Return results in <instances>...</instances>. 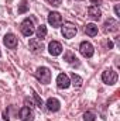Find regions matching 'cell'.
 I'll return each mask as SVG.
<instances>
[{
    "label": "cell",
    "mask_w": 120,
    "mask_h": 121,
    "mask_svg": "<svg viewBox=\"0 0 120 121\" xmlns=\"http://www.w3.org/2000/svg\"><path fill=\"white\" fill-rule=\"evenodd\" d=\"M35 78H37L41 83L48 85V83L51 82V70H50L48 68H45V66H41V68H38V69L35 70Z\"/></svg>",
    "instance_id": "cell-1"
},
{
    "label": "cell",
    "mask_w": 120,
    "mask_h": 121,
    "mask_svg": "<svg viewBox=\"0 0 120 121\" xmlns=\"http://www.w3.org/2000/svg\"><path fill=\"white\" fill-rule=\"evenodd\" d=\"M102 80H103V83H106L109 86H113L117 82V72L113 70V69H106L102 73Z\"/></svg>",
    "instance_id": "cell-2"
},
{
    "label": "cell",
    "mask_w": 120,
    "mask_h": 121,
    "mask_svg": "<svg viewBox=\"0 0 120 121\" xmlns=\"http://www.w3.org/2000/svg\"><path fill=\"white\" fill-rule=\"evenodd\" d=\"M20 30H21V34L26 35V37H31L34 32H35V28H34V21L31 18H26L21 26H20Z\"/></svg>",
    "instance_id": "cell-3"
},
{
    "label": "cell",
    "mask_w": 120,
    "mask_h": 121,
    "mask_svg": "<svg viewBox=\"0 0 120 121\" xmlns=\"http://www.w3.org/2000/svg\"><path fill=\"white\" fill-rule=\"evenodd\" d=\"M76 27H75V24H72V23H65L64 26H62V35H64V38H74L75 35H76Z\"/></svg>",
    "instance_id": "cell-4"
},
{
    "label": "cell",
    "mask_w": 120,
    "mask_h": 121,
    "mask_svg": "<svg viewBox=\"0 0 120 121\" xmlns=\"http://www.w3.org/2000/svg\"><path fill=\"white\" fill-rule=\"evenodd\" d=\"M79 51H81V54H82L85 58H92L93 54H95V49H93L92 44L88 42V41L81 42V45H79Z\"/></svg>",
    "instance_id": "cell-5"
},
{
    "label": "cell",
    "mask_w": 120,
    "mask_h": 121,
    "mask_svg": "<svg viewBox=\"0 0 120 121\" xmlns=\"http://www.w3.org/2000/svg\"><path fill=\"white\" fill-rule=\"evenodd\" d=\"M48 23H50V26H52L54 28L61 27V24H62V17H61V14L57 13V11H51V13L48 14Z\"/></svg>",
    "instance_id": "cell-6"
},
{
    "label": "cell",
    "mask_w": 120,
    "mask_h": 121,
    "mask_svg": "<svg viewBox=\"0 0 120 121\" xmlns=\"http://www.w3.org/2000/svg\"><path fill=\"white\" fill-rule=\"evenodd\" d=\"M119 30V23L115 20V18H109V20H106L105 21V24H103V31L107 34V32H116V31Z\"/></svg>",
    "instance_id": "cell-7"
},
{
    "label": "cell",
    "mask_w": 120,
    "mask_h": 121,
    "mask_svg": "<svg viewBox=\"0 0 120 121\" xmlns=\"http://www.w3.org/2000/svg\"><path fill=\"white\" fill-rule=\"evenodd\" d=\"M28 47H30V51L31 52H34V54H41V52L44 51V45H42V42H41L40 39H37V38L30 39Z\"/></svg>",
    "instance_id": "cell-8"
},
{
    "label": "cell",
    "mask_w": 120,
    "mask_h": 121,
    "mask_svg": "<svg viewBox=\"0 0 120 121\" xmlns=\"http://www.w3.org/2000/svg\"><path fill=\"white\" fill-rule=\"evenodd\" d=\"M3 42H4V45H6L7 48H10V49H14V48L17 47V38H16V35H14V34H10V32L4 35Z\"/></svg>",
    "instance_id": "cell-9"
},
{
    "label": "cell",
    "mask_w": 120,
    "mask_h": 121,
    "mask_svg": "<svg viewBox=\"0 0 120 121\" xmlns=\"http://www.w3.org/2000/svg\"><path fill=\"white\" fill-rule=\"evenodd\" d=\"M45 106H47V110H48V111L55 113V111H58V110H60L61 103H60V100H58V99H55V97H50V99L47 100Z\"/></svg>",
    "instance_id": "cell-10"
},
{
    "label": "cell",
    "mask_w": 120,
    "mask_h": 121,
    "mask_svg": "<svg viewBox=\"0 0 120 121\" xmlns=\"http://www.w3.org/2000/svg\"><path fill=\"white\" fill-rule=\"evenodd\" d=\"M48 51H50V54L52 56H58V55H61V52H62V45H61L58 41H51L50 45H48Z\"/></svg>",
    "instance_id": "cell-11"
},
{
    "label": "cell",
    "mask_w": 120,
    "mask_h": 121,
    "mask_svg": "<svg viewBox=\"0 0 120 121\" xmlns=\"http://www.w3.org/2000/svg\"><path fill=\"white\" fill-rule=\"evenodd\" d=\"M57 85H58L60 89H68L69 85H71V80L65 73H60L58 78H57Z\"/></svg>",
    "instance_id": "cell-12"
},
{
    "label": "cell",
    "mask_w": 120,
    "mask_h": 121,
    "mask_svg": "<svg viewBox=\"0 0 120 121\" xmlns=\"http://www.w3.org/2000/svg\"><path fill=\"white\" fill-rule=\"evenodd\" d=\"M20 118L21 121H34V113L30 107H23L20 110Z\"/></svg>",
    "instance_id": "cell-13"
},
{
    "label": "cell",
    "mask_w": 120,
    "mask_h": 121,
    "mask_svg": "<svg viewBox=\"0 0 120 121\" xmlns=\"http://www.w3.org/2000/svg\"><path fill=\"white\" fill-rule=\"evenodd\" d=\"M88 16L93 20H99L102 17V11H100V9L97 6H90L88 9Z\"/></svg>",
    "instance_id": "cell-14"
},
{
    "label": "cell",
    "mask_w": 120,
    "mask_h": 121,
    "mask_svg": "<svg viewBox=\"0 0 120 121\" xmlns=\"http://www.w3.org/2000/svg\"><path fill=\"white\" fill-rule=\"evenodd\" d=\"M85 32H86L89 37H95V35L97 34V26L93 24V23L86 24V26H85Z\"/></svg>",
    "instance_id": "cell-15"
},
{
    "label": "cell",
    "mask_w": 120,
    "mask_h": 121,
    "mask_svg": "<svg viewBox=\"0 0 120 121\" xmlns=\"http://www.w3.org/2000/svg\"><path fill=\"white\" fill-rule=\"evenodd\" d=\"M35 34H37V39H40V41H42L45 37H47V27L45 26H40L38 28H37V31H35Z\"/></svg>",
    "instance_id": "cell-16"
},
{
    "label": "cell",
    "mask_w": 120,
    "mask_h": 121,
    "mask_svg": "<svg viewBox=\"0 0 120 121\" xmlns=\"http://www.w3.org/2000/svg\"><path fill=\"white\" fill-rule=\"evenodd\" d=\"M71 83L74 85V86H76V87H81L82 86V83H83V80H82V78L79 76V75H76V73H72V76H71Z\"/></svg>",
    "instance_id": "cell-17"
},
{
    "label": "cell",
    "mask_w": 120,
    "mask_h": 121,
    "mask_svg": "<svg viewBox=\"0 0 120 121\" xmlns=\"http://www.w3.org/2000/svg\"><path fill=\"white\" fill-rule=\"evenodd\" d=\"M28 3H27V0H23L21 3H20V6H18V14H24V13H27L28 11Z\"/></svg>",
    "instance_id": "cell-18"
},
{
    "label": "cell",
    "mask_w": 120,
    "mask_h": 121,
    "mask_svg": "<svg viewBox=\"0 0 120 121\" xmlns=\"http://www.w3.org/2000/svg\"><path fill=\"white\" fill-rule=\"evenodd\" d=\"M64 59L66 60L68 63H75V62L78 60V59H76V56H75V55H74V54H72L71 51H68V52H66V54L64 55Z\"/></svg>",
    "instance_id": "cell-19"
},
{
    "label": "cell",
    "mask_w": 120,
    "mask_h": 121,
    "mask_svg": "<svg viewBox=\"0 0 120 121\" xmlns=\"http://www.w3.org/2000/svg\"><path fill=\"white\" fill-rule=\"evenodd\" d=\"M95 120H96L95 113H92V111H86V113L83 114V121H95Z\"/></svg>",
    "instance_id": "cell-20"
},
{
    "label": "cell",
    "mask_w": 120,
    "mask_h": 121,
    "mask_svg": "<svg viewBox=\"0 0 120 121\" xmlns=\"http://www.w3.org/2000/svg\"><path fill=\"white\" fill-rule=\"evenodd\" d=\"M31 91H32V96H34V99H35V101H37V106H38V107H41V106H42V100L38 97V94H37L34 90H31Z\"/></svg>",
    "instance_id": "cell-21"
},
{
    "label": "cell",
    "mask_w": 120,
    "mask_h": 121,
    "mask_svg": "<svg viewBox=\"0 0 120 121\" xmlns=\"http://www.w3.org/2000/svg\"><path fill=\"white\" fill-rule=\"evenodd\" d=\"M51 6H54V7H58V6H61V0H47Z\"/></svg>",
    "instance_id": "cell-22"
},
{
    "label": "cell",
    "mask_w": 120,
    "mask_h": 121,
    "mask_svg": "<svg viewBox=\"0 0 120 121\" xmlns=\"http://www.w3.org/2000/svg\"><path fill=\"white\" fill-rule=\"evenodd\" d=\"M115 13H116V16H117V17H120V7H119V4H116V6H115Z\"/></svg>",
    "instance_id": "cell-23"
},
{
    "label": "cell",
    "mask_w": 120,
    "mask_h": 121,
    "mask_svg": "<svg viewBox=\"0 0 120 121\" xmlns=\"http://www.w3.org/2000/svg\"><path fill=\"white\" fill-rule=\"evenodd\" d=\"M90 3H92V4H100L102 0H90Z\"/></svg>",
    "instance_id": "cell-24"
},
{
    "label": "cell",
    "mask_w": 120,
    "mask_h": 121,
    "mask_svg": "<svg viewBox=\"0 0 120 121\" xmlns=\"http://www.w3.org/2000/svg\"><path fill=\"white\" fill-rule=\"evenodd\" d=\"M107 47H109V48H113V42H112V41H109V42H107Z\"/></svg>",
    "instance_id": "cell-25"
},
{
    "label": "cell",
    "mask_w": 120,
    "mask_h": 121,
    "mask_svg": "<svg viewBox=\"0 0 120 121\" xmlns=\"http://www.w3.org/2000/svg\"><path fill=\"white\" fill-rule=\"evenodd\" d=\"M0 56H1V51H0Z\"/></svg>",
    "instance_id": "cell-26"
},
{
    "label": "cell",
    "mask_w": 120,
    "mask_h": 121,
    "mask_svg": "<svg viewBox=\"0 0 120 121\" xmlns=\"http://www.w3.org/2000/svg\"><path fill=\"white\" fill-rule=\"evenodd\" d=\"M78 1H81V0H78Z\"/></svg>",
    "instance_id": "cell-27"
}]
</instances>
